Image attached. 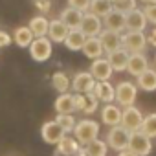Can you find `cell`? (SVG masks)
I'll return each mask as SVG.
<instances>
[{
  "label": "cell",
  "instance_id": "obj_16",
  "mask_svg": "<svg viewBox=\"0 0 156 156\" xmlns=\"http://www.w3.org/2000/svg\"><path fill=\"white\" fill-rule=\"evenodd\" d=\"M101 20H103L105 30L118 31V33H123V30H125V15L119 13V11H116V9H110Z\"/></svg>",
  "mask_w": 156,
  "mask_h": 156
},
{
  "label": "cell",
  "instance_id": "obj_38",
  "mask_svg": "<svg viewBox=\"0 0 156 156\" xmlns=\"http://www.w3.org/2000/svg\"><path fill=\"white\" fill-rule=\"evenodd\" d=\"M33 6L41 11V13H48L51 8V0H33Z\"/></svg>",
  "mask_w": 156,
  "mask_h": 156
},
{
  "label": "cell",
  "instance_id": "obj_40",
  "mask_svg": "<svg viewBox=\"0 0 156 156\" xmlns=\"http://www.w3.org/2000/svg\"><path fill=\"white\" fill-rule=\"evenodd\" d=\"M147 44H151V46H154V48H156V28L149 31V37H147Z\"/></svg>",
  "mask_w": 156,
  "mask_h": 156
},
{
  "label": "cell",
  "instance_id": "obj_33",
  "mask_svg": "<svg viewBox=\"0 0 156 156\" xmlns=\"http://www.w3.org/2000/svg\"><path fill=\"white\" fill-rule=\"evenodd\" d=\"M112 9L127 15L132 9H136V0H112Z\"/></svg>",
  "mask_w": 156,
  "mask_h": 156
},
{
  "label": "cell",
  "instance_id": "obj_31",
  "mask_svg": "<svg viewBox=\"0 0 156 156\" xmlns=\"http://www.w3.org/2000/svg\"><path fill=\"white\" fill-rule=\"evenodd\" d=\"M147 138H156V114H147L143 116V121H141V129H140Z\"/></svg>",
  "mask_w": 156,
  "mask_h": 156
},
{
  "label": "cell",
  "instance_id": "obj_44",
  "mask_svg": "<svg viewBox=\"0 0 156 156\" xmlns=\"http://www.w3.org/2000/svg\"><path fill=\"white\" fill-rule=\"evenodd\" d=\"M154 61H156V55H154Z\"/></svg>",
  "mask_w": 156,
  "mask_h": 156
},
{
  "label": "cell",
  "instance_id": "obj_2",
  "mask_svg": "<svg viewBox=\"0 0 156 156\" xmlns=\"http://www.w3.org/2000/svg\"><path fill=\"white\" fill-rule=\"evenodd\" d=\"M121 48L129 53H143L147 48V35L143 31H125L121 33Z\"/></svg>",
  "mask_w": 156,
  "mask_h": 156
},
{
  "label": "cell",
  "instance_id": "obj_42",
  "mask_svg": "<svg viewBox=\"0 0 156 156\" xmlns=\"http://www.w3.org/2000/svg\"><path fill=\"white\" fill-rule=\"evenodd\" d=\"M73 156H87V154H85V151H83V149H81V151H79V152H75V154H73Z\"/></svg>",
  "mask_w": 156,
  "mask_h": 156
},
{
  "label": "cell",
  "instance_id": "obj_26",
  "mask_svg": "<svg viewBox=\"0 0 156 156\" xmlns=\"http://www.w3.org/2000/svg\"><path fill=\"white\" fill-rule=\"evenodd\" d=\"M48 26H50V20H48L46 17H42V15L33 17V19L30 20V24H28V28L31 30V33H33L35 39H37V37H46Z\"/></svg>",
  "mask_w": 156,
  "mask_h": 156
},
{
  "label": "cell",
  "instance_id": "obj_17",
  "mask_svg": "<svg viewBox=\"0 0 156 156\" xmlns=\"http://www.w3.org/2000/svg\"><path fill=\"white\" fill-rule=\"evenodd\" d=\"M149 68V61L143 53H130L129 55V62H127V72L134 77H138L140 73H143Z\"/></svg>",
  "mask_w": 156,
  "mask_h": 156
},
{
  "label": "cell",
  "instance_id": "obj_30",
  "mask_svg": "<svg viewBox=\"0 0 156 156\" xmlns=\"http://www.w3.org/2000/svg\"><path fill=\"white\" fill-rule=\"evenodd\" d=\"M110 9H112V0H90L88 11H90L92 15H98V17L103 19Z\"/></svg>",
  "mask_w": 156,
  "mask_h": 156
},
{
  "label": "cell",
  "instance_id": "obj_8",
  "mask_svg": "<svg viewBox=\"0 0 156 156\" xmlns=\"http://www.w3.org/2000/svg\"><path fill=\"white\" fill-rule=\"evenodd\" d=\"M94 85H96V79L92 77L90 72H79V73H75V77L72 79L70 88L75 94H90L94 90Z\"/></svg>",
  "mask_w": 156,
  "mask_h": 156
},
{
  "label": "cell",
  "instance_id": "obj_22",
  "mask_svg": "<svg viewBox=\"0 0 156 156\" xmlns=\"http://www.w3.org/2000/svg\"><path fill=\"white\" fill-rule=\"evenodd\" d=\"M81 51H83L88 59H92V61L103 57V53H105V51H103V46H101V42H99L98 37H87V41H85Z\"/></svg>",
  "mask_w": 156,
  "mask_h": 156
},
{
  "label": "cell",
  "instance_id": "obj_12",
  "mask_svg": "<svg viewBox=\"0 0 156 156\" xmlns=\"http://www.w3.org/2000/svg\"><path fill=\"white\" fill-rule=\"evenodd\" d=\"M147 24H149V22H147L143 11L138 9V8L125 15V30H127V31H143V30L147 28Z\"/></svg>",
  "mask_w": 156,
  "mask_h": 156
},
{
  "label": "cell",
  "instance_id": "obj_36",
  "mask_svg": "<svg viewBox=\"0 0 156 156\" xmlns=\"http://www.w3.org/2000/svg\"><path fill=\"white\" fill-rule=\"evenodd\" d=\"M66 2H68V8H73V9L83 11V13H87L90 8V0H66Z\"/></svg>",
  "mask_w": 156,
  "mask_h": 156
},
{
  "label": "cell",
  "instance_id": "obj_19",
  "mask_svg": "<svg viewBox=\"0 0 156 156\" xmlns=\"http://www.w3.org/2000/svg\"><path fill=\"white\" fill-rule=\"evenodd\" d=\"M68 28L61 22V19H55V20H50V26H48V33H46V37L51 41V42H64V39H66V35H68Z\"/></svg>",
  "mask_w": 156,
  "mask_h": 156
},
{
  "label": "cell",
  "instance_id": "obj_29",
  "mask_svg": "<svg viewBox=\"0 0 156 156\" xmlns=\"http://www.w3.org/2000/svg\"><path fill=\"white\" fill-rule=\"evenodd\" d=\"M70 77L64 73V72H55L53 75H51V87L59 92V94H64V92H68L70 90Z\"/></svg>",
  "mask_w": 156,
  "mask_h": 156
},
{
  "label": "cell",
  "instance_id": "obj_5",
  "mask_svg": "<svg viewBox=\"0 0 156 156\" xmlns=\"http://www.w3.org/2000/svg\"><path fill=\"white\" fill-rule=\"evenodd\" d=\"M129 140H130V132L127 129H123L121 125H116L108 130L107 134V145L114 151H125L129 147Z\"/></svg>",
  "mask_w": 156,
  "mask_h": 156
},
{
  "label": "cell",
  "instance_id": "obj_25",
  "mask_svg": "<svg viewBox=\"0 0 156 156\" xmlns=\"http://www.w3.org/2000/svg\"><path fill=\"white\" fill-rule=\"evenodd\" d=\"M53 107H55V112H57V114H72V112H75V107H73V94H68V92L59 94V98L55 99Z\"/></svg>",
  "mask_w": 156,
  "mask_h": 156
},
{
  "label": "cell",
  "instance_id": "obj_32",
  "mask_svg": "<svg viewBox=\"0 0 156 156\" xmlns=\"http://www.w3.org/2000/svg\"><path fill=\"white\" fill-rule=\"evenodd\" d=\"M55 121L61 125V129H62L64 132H73V127H75V123H77L72 114H57Z\"/></svg>",
  "mask_w": 156,
  "mask_h": 156
},
{
  "label": "cell",
  "instance_id": "obj_28",
  "mask_svg": "<svg viewBox=\"0 0 156 156\" xmlns=\"http://www.w3.org/2000/svg\"><path fill=\"white\" fill-rule=\"evenodd\" d=\"M85 154L87 156H107V151H108V145L105 143V141H101L99 138H96V140H92V141H88L87 145H85Z\"/></svg>",
  "mask_w": 156,
  "mask_h": 156
},
{
  "label": "cell",
  "instance_id": "obj_39",
  "mask_svg": "<svg viewBox=\"0 0 156 156\" xmlns=\"http://www.w3.org/2000/svg\"><path fill=\"white\" fill-rule=\"evenodd\" d=\"M11 35L9 33H6L4 30H0V48H6V46H9L11 44Z\"/></svg>",
  "mask_w": 156,
  "mask_h": 156
},
{
  "label": "cell",
  "instance_id": "obj_34",
  "mask_svg": "<svg viewBox=\"0 0 156 156\" xmlns=\"http://www.w3.org/2000/svg\"><path fill=\"white\" fill-rule=\"evenodd\" d=\"M98 107H99L98 98H96L92 92H90V94H87V105H85V108H83V114L90 116V114H94V112L98 110Z\"/></svg>",
  "mask_w": 156,
  "mask_h": 156
},
{
  "label": "cell",
  "instance_id": "obj_21",
  "mask_svg": "<svg viewBox=\"0 0 156 156\" xmlns=\"http://www.w3.org/2000/svg\"><path fill=\"white\" fill-rule=\"evenodd\" d=\"M79 145H81V143L77 141L73 136H66V134H64V136L57 141V152L62 154V156H73L75 152L81 151Z\"/></svg>",
  "mask_w": 156,
  "mask_h": 156
},
{
  "label": "cell",
  "instance_id": "obj_9",
  "mask_svg": "<svg viewBox=\"0 0 156 156\" xmlns=\"http://www.w3.org/2000/svg\"><path fill=\"white\" fill-rule=\"evenodd\" d=\"M79 30H81L87 37H98V35L103 31V20H101V17L92 15L90 11H87V13L83 15V20H81Z\"/></svg>",
  "mask_w": 156,
  "mask_h": 156
},
{
  "label": "cell",
  "instance_id": "obj_37",
  "mask_svg": "<svg viewBox=\"0 0 156 156\" xmlns=\"http://www.w3.org/2000/svg\"><path fill=\"white\" fill-rule=\"evenodd\" d=\"M85 105H87V94H73V107H75V110L83 112Z\"/></svg>",
  "mask_w": 156,
  "mask_h": 156
},
{
  "label": "cell",
  "instance_id": "obj_43",
  "mask_svg": "<svg viewBox=\"0 0 156 156\" xmlns=\"http://www.w3.org/2000/svg\"><path fill=\"white\" fill-rule=\"evenodd\" d=\"M141 2H145V4H156V0H141Z\"/></svg>",
  "mask_w": 156,
  "mask_h": 156
},
{
  "label": "cell",
  "instance_id": "obj_15",
  "mask_svg": "<svg viewBox=\"0 0 156 156\" xmlns=\"http://www.w3.org/2000/svg\"><path fill=\"white\" fill-rule=\"evenodd\" d=\"M92 94L98 98L99 103H114V96H116V88L108 83V81H96Z\"/></svg>",
  "mask_w": 156,
  "mask_h": 156
},
{
  "label": "cell",
  "instance_id": "obj_6",
  "mask_svg": "<svg viewBox=\"0 0 156 156\" xmlns=\"http://www.w3.org/2000/svg\"><path fill=\"white\" fill-rule=\"evenodd\" d=\"M127 149L130 152H134L136 156H149L152 151V143H151V138H147L141 130H136V132H130Z\"/></svg>",
  "mask_w": 156,
  "mask_h": 156
},
{
  "label": "cell",
  "instance_id": "obj_23",
  "mask_svg": "<svg viewBox=\"0 0 156 156\" xmlns=\"http://www.w3.org/2000/svg\"><path fill=\"white\" fill-rule=\"evenodd\" d=\"M85 41H87V35L79 28H77V30H70L68 35H66V39H64V46L68 50H72V51H79L83 48Z\"/></svg>",
  "mask_w": 156,
  "mask_h": 156
},
{
  "label": "cell",
  "instance_id": "obj_3",
  "mask_svg": "<svg viewBox=\"0 0 156 156\" xmlns=\"http://www.w3.org/2000/svg\"><path fill=\"white\" fill-rule=\"evenodd\" d=\"M30 48V55L33 61L37 62H44L51 57V51H53V44L48 37H37L31 41V44L28 46Z\"/></svg>",
  "mask_w": 156,
  "mask_h": 156
},
{
  "label": "cell",
  "instance_id": "obj_13",
  "mask_svg": "<svg viewBox=\"0 0 156 156\" xmlns=\"http://www.w3.org/2000/svg\"><path fill=\"white\" fill-rule=\"evenodd\" d=\"M98 39H99V42H101L105 53H110V51L121 48V33H118V31L103 30V31L98 35Z\"/></svg>",
  "mask_w": 156,
  "mask_h": 156
},
{
  "label": "cell",
  "instance_id": "obj_1",
  "mask_svg": "<svg viewBox=\"0 0 156 156\" xmlns=\"http://www.w3.org/2000/svg\"><path fill=\"white\" fill-rule=\"evenodd\" d=\"M73 134H75L73 138L79 143L87 145L88 141H92V140H96L99 136V123L94 121V119H81V121L75 123Z\"/></svg>",
  "mask_w": 156,
  "mask_h": 156
},
{
  "label": "cell",
  "instance_id": "obj_11",
  "mask_svg": "<svg viewBox=\"0 0 156 156\" xmlns=\"http://www.w3.org/2000/svg\"><path fill=\"white\" fill-rule=\"evenodd\" d=\"M90 73H92V77H94L96 81H108L110 77H112V73H114V70L110 68V64H108L107 59L99 57V59H94L92 61Z\"/></svg>",
  "mask_w": 156,
  "mask_h": 156
},
{
  "label": "cell",
  "instance_id": "obj_20",
  "mask_svg": "<svg viewBox=\"0 0 156 156\" xmlns=\"http://www.w3.org/2000/svg\"><path fill=\"white\" fill-rule=\"evenodd\" d=\"M83 11H77L73 8H66L61 11V22L68 28V30H77L81 26V20H83Z\"/></svg>",
  "mask_w": 156,
  "mask_h": 156
},
{
  "label": "cell",
  "instance_id": "obj_41",
  "mask_svg": "<svg viewBox=\"0 0 156 156\" xmlns=\"http://www.w3.org/2000/svg\"><path fill=\"white\" fill-rule=\"evenodd\" d=\"M118 156H136V154H134V152H130L129 149H125V151H119V152H118Z\"/></svg>",
  "mask_w": 156,
  "mask_h": 156
},
{
  "label": "cell",
  "instance_id": "obj_7",
  "mask_svg": "<svg viewBox=\"0 0 156 156\" xmlns=\"http://www.w3.org/2000/svg\"><path fill=\"white\" fill-rule=\"evenodd\" d=\"M141 121H143V114H141L134 105L125 107V108L121 110V121H119V125H121L123 129H127L129 132L140 130V129H141Z\"/></svg>",
  "mask_w": 156,
  "mask_h": 156
},
{
  "label": "cell",
  "instance_id": "obj_35",
  "mask_svg": "<svg viewBox=\"0 0 156 156\" xmlns=\"http://www.w3.org/2000/svg\"><path fill=\"white\" fill-rule=\"evenodd\" d=\"M141 11H143L147 22L152 24V26H156V4H145Z\"/></svg>",
  "mask_w": 156,
  "mask_h": 156
},
{
  "label": "cell",
  "instance_id": "obj_27",
  "mask_svg": "<svg viewBox=\"0 0 156 156\" xmlns=\"http://www.w3.org/2000/svg\"><path fill=\"white\" fill-rule=\"evenodd\" d=\"M33 39H35V37H33V33H31V30H30L28 26H20V28H17L15 33H13V41H15V44L20 46V48H28Z\"/></svg>",
  "mask_w": 156,
  "mask_h": 156
},
{
  "label": "cell",
  "instance_id": "obj_18",
  "mask_svg": "<svg viewBox=\"0 0 156 156\" xmlns=\"http://www.w3.org/2000/svg\"><path fill=\"white\" fill-rule=\"evenodd\" d=\"M101 121L108 127H116L121 121V108L114 103H107L101 108Z\"/></svg>",
  "mask_w": 156,
  "mask_h": 156
},
{
  "label": "cell",
  "instance_id": "obj_4",
  "mask_svg": "<svg viewBox=\"0 0 156 156\" xmlns=\"http://www.w3.org/2000/svg\"><path fill=\"white\" fill-rule=\"evenodd\" d=\"M116 88V96H114V101L118 103V107H130L134 105L136 101V96H138V87L130 81H121Z\"/></svg>",
  "mask_w": 156,
  "mask_h": 156
},
{
  "label": "cell",
  "instance_id": "obj_14",
  "mask_svg": "<svg viewBox=\"0 0 156 156\" xmlns=\"http://www.w3.org/2000/svg\"><path fill=\"white\" fill-rule=\"evenodd\" d=\"M129 51L125 48H118L110 53H107V61L110 64V68L114 72H125L127 70V62H129Z\"/></svg>",
  "mask_w": 156,
  "mask_h": 156
},
{
  "label": "cell",
  "instance_id": "obj_10",
  "mask_svg": "<svg viewBox=\"0 0 156 156\" xmlns=\"http://www.w3.org/2000/svg\"><path fill=\"white\" fill-rule=\"evenodd\" d=\"M66 132L61 129V125L53 119V121H46L42 127H41V136H42V140L46 141V143H50V145H57V141L64 136Z\"/></svg>",
  "mask_w": 156,
  "mask_h": 156
},
{
  "label": "cell",
  "instance_id": "obj_24",
  "mask_svg": "<svg viewBox=\"0 0 156 156\" xmlns=\"http://www.w3.org/2000/svg\"><path fill=\"white\" fill-rule=\"evenodd\" d=\"M136 81H138V88H141L145 92H154L156 90V70L147 68L143 73H140L136 77Z\"/></svg>",
  "mask_w": 156,
  "mask_h": 156
}]
</instances>
